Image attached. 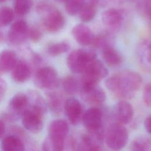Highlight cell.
<instances>
[{
  "instance_id": "1",
  "label": "cell",
  "mask_w": 151,
  "mask_h": 151,
  "mask_svg": "<svg viewBox=\"0 0 151 151\" xmlns=\"http://www.w3.org/2000/svg\"><path fill=\"white\" fill-rule=\"evenodd\" d=\"M142 83V78L139 73L126 70L107 78L105 85L116 96L127 99L134 96V93L140 87Z\"/></svg>"
},
{
  "instance_id": "2",
  "label": "cell",
  "mask_w": 151,
  "mask_h": 151,
  "mask_svg": "<svg viewBox=\"0 0 151 151\" xmlns=\"http://www.w3.org/2000/svg\"><path fill=\"white\" fill-rule=\"evenodd\" d=\"M66 121L57 119L51 122L47 137L42 143L43 151H63L64 140L68 132Z\"/></svg>"
},
{
  "instance_id": "3",
  "label": "cell",
  "mask_w": 151,
  "mask_h": 151,
  "mask_svg": "<svg viewBox=\"0 0 151 151\" xmlns=\"http://www.w3.org/2000/svg\"><path fill=\"white\" fill-rule=\"evenodd\" d=\"M107 75L108 70L106 66L100 60L96 58L88 64L82 73L80 80L81 88L97 85Z\"/></svg>"
},
{
  "instance_id": "4",
  "label": "cell",
  "mask_w": 151,
  "mask_h": 151,
  "mask_svg": "<svg viewBox=\"0 0 151 151\" xmlns=\"http://www.w3.org/2000/svg\"><path fill=\"white\" fill-rule=\"evenodd\" d=\"M96 59V54L91 50L77 49L72 51L67 58V65L75 74H82L88 64Z\"/></svg>"
},
{
  "instance_id": "5",
  "label": "cell",
  "mask_w": 151,
  "mask_h": 151,
  "mask_svg": "<svg viewBox=\"0 0 151 151\" xmlns=\"http://www.w3.org/2000/svg\"><path fill=\"white\" fill-rule=\"evenodd\" d=\"M128 132L123 124L116 123L110 124L106 133V142L111 150L117 151L123 148L128 141Z\"/></svg>"
},
{
  "instance_id": "6",
  "label": "cell",
  "mask_w": 151,
  "mask_h": 151,
  "mask_svg": "<svg viewBox=\"0 0 151 151\" xmlns=\"http://www.w3.org/2000/svg\"><path fill=\"white\" fill-rule=\"evenodd\" d=\"M45 112L46 110L31 106L22 115L23 126L31 132H40L43 128V117Z\"/></svg>"
},
{
  "instance_id": "7",
  "label": "cell",
  "mask_w": 151,
  "mask_h": 151,
  "mask_svg": "<svg viewBox=\"0 0 151 151\" xmlns=\"http://www.w3.org/2000/svg\"><path fill=\"white\" fill-rule=\"evenodd\" d=\"M34 83L38 87L53 90L59 85V78L56 70L50 67L39 69L34 77Z\"/></svg>"
},
{
  "instance_id": "8",
  "label": "cell",
  "mask_w": 151,
  "mask_h": 151,
  "mask_svg": "<svg viewBox=\"0 0 151 151\" xmlns=\"http://www.w3.org/2000/svg\"><path fill=\"white\" fill-rule=\"evenodd\" d=\"M65 19L58 9L50 8L46 16L43 18L42 25L44 28L50 32H56L63 28Z\"/></svg>"
},
{
  "instance_id": "9",
  "label": "cell",
  "mask_w": 151,
  "mask_h": 151,
  "mask_svg": "<svg viewBox=\"0 0 151 151\" xmlns=\"http://www.w3.org/2000/svg\"><path fill=\"white\" fill-rule=\"evenodd\" d=\"M82 119L84 126L88 131L99 134L102 123V114L99 109L90 108L84 113Z\"/></svg>"
},
{
  "instance_id": "10",
  "label": "cell",
  "mask_w": 151,
  "mask_h": 151,
  "mask_svg": "<svg viewBox=\"0 0 151 151\" xmlns=\"http://www.w3.org/2000/svg\"><path fill=\"white\" fill-rule=\"evenodd\" d=\"M28 35V30L27 22L24 20H19L11 26L8 32V39L11 44L19 45L25 41Z\"/></svg>"
},
{
  "instance_id": "11",
  "label": "cell",
  "mask_w": 151,
  "mask_h": 151,
  "mask_svg": "<svg viewBox=\"0 0 151 151\" xmlns=\"http://www.w3.org/2000/svg\"><path fill=\"white\" fill-rule=\"evenodd\" d=\"M64 108L70 122L73 125L78 124L83 117L81 103L76 98L71 97L65 100Z\"/></svg>"
},
{
  "instance_id": "12",
  "label": "cell",
  "mask_w": 151,
  "mask_h": 151,
  "mask_svg": "<svg viewBox=\"0 0 151 151\" xmlns=\"http://www.w3.org/2000/svg\"><path fill=\"white\" fill-rule=\"evenodd\" d=\"M80 91L83 100L89 104H101L106 100L105 92L98 84L81 88Z\"/></svg>"
},
{
  "instance_id": "13",
  "label": "cell",
  "mask_w": 151,
  "mask_h": 151,
  "mask_svg": "<svg viewBox=\"0 0 151 151\" xmlns=\"http://www.w3.org/2000/svg\"><path fill=\"white\" fill-rule=\"evenodd\" d=\"M133 116V109L130 103L126 101H119L115 106L113 111V117L119 124L129 123Z\"/></svg>"
},
{
  "instance_id": "14",
  "label": "cell",
  "mask_w": 151,
  "mask_h": 151,
  "mask_svg": "<svg viewBox=\"0 0 151 151\" xmlns=\"http://www.w3.org/2000/svg\"><path fill=\"white\" fill-rule=\"evenodd\" d=\"M72 34L77 42L83 46L91 45L94 37L91 29L84 24L76 25L72 29Z\"/></svg>"
},
{
  "instance_id": "15",
  "label": "cell",
  "mask_w": 151,
  "mask_h": 151,
  "mask_svg": "<svg viewBox=\"0 0 151 151\" xmlns=\"http://www.w3.org/2000/svg\"><path fill=\"white\" fill-rule=\"evenodd\" d=\"M101 20L104 25L114 28L119 27L122 22L123 15L119 10L111 8L103 11Z\"/></svg>"
},
{
  "instance_id": "16",
  "label": "cell",
  "mask_w": 151,
  "mask_h": 151,
  "mask_svg": "<svg viewBox=\"0 0 151 151\" xmlns=\"http://www.w3.org/2000/svg\"><path fill=\"white\" fill-rule=\"evenodd\" d=\"M31 73V68L28 64L19 60L12 70V78L17 83H24L29 79Z\"/></svg>"
},
{
  "instance_id": "17",
  "label": "cell",
  "mask_w": 151,
  "mask_h": 151,
  "mask_svg": "<svg viewBox=\"0 0 151 151\" xmlns=\"http://www.w3.org/2000/svg\"><path fill=\"white\" fill-rule=\"evenodd\" d=\"M10 109L15 113L21 116L28 109L29 99L26 94L18 93L14 95L9 101Z\"/></svg>"
},
{
  "instance_id": "18",
  "label": "cell",
  "mask_w": 151,
  "mask_h": 151,
  "mask_svg": "<svg viewBox=\"0 0 151 151\" xmlns=\"http://www.w3.org/2000/svg\"><path fill=\"white\" fill-rule=\"evenodd\" d=\"M15 53L9 50H4L0 52V72L12 71L17 63Z\"/></svg>"
},
{
  "instance_id": "19",
  "label": "cell",
  "mask_w": 151,
  "mask_h": 151,
  "mask_svg": "<svg viewBox=\"0 0 151 151\" xmlns=\"http://www.w3.org/2000/svg\"><path fill=\"white\" fill-rule=\"evenodd\" d=\"M102 56L106 63L111 67L120 65L122 61L120 53L110 44L102 47Z\"/></svg>"
},
{
  "instance_id": "20",
  "label": "cell",
  "mask_w": 151,
  "mask_h": 151,
  "mask_svg": "<svg viewBox=\"0 0 151 151\" xmlns=\"http://www.w3.org/2000/svg\"><path fill=\"white\" fill-rule=\"evenodd\" d=\"M78 151H102L101 146L94 136L83 134L78 143Z\"/></svg>"
},
{
  "instance_id": "21",
  "label": "cell",
  "mask_w": 151,
  "mask_h": 151,
  "mask_svg": "<svg viewBox=\"0 0 151 151\" xmlns=\"http://www.w3.org/2000/svg\"><path fill=\"white\" fill-rule=\"evenodd\" d=\"M2 151H24L25 146L22 140L14 135L6 136L1 142Z\"/></svg>"
},
{
  "instance_id": "22",
  "label": "cell",
  "mask_w": 151,
  "mask_h": 151,
  "mask_svg": "<svg viewBox=\"0 0 151 151\" xmlns=\"http://www.w3.org/2000/svg\"><path fill=\"white\" fill-rule=\"evenodd\" d=\"M96 11V2L95 0L85 2L78 14L79 17L84 22H90L94 18Z\"/></svg>"
},
{
  "instance_id": "23",
  "label": "cell",
  "mask_w": 151,
  "mask_h": 151,
  "mask_svg": "<svg viewBox=\"0 0 151 151\" xmlns=\"http://www.w3.org/2000/svg\"><path fill=\"white\" fill-rule=\"evenodd\" d=\"M47 104L54 113H59L64 107V103L62 96L55 91L47 94Z\"/></svg>"
},
{
  "instance_id": "24",
  "label": "cell",
  "mask_w": 151,
  "mask_h": 151,
  "mask_svg": "<svg viewBox=\"0 0 151 151\" xmlns=\"http://www.w3.org/2000/svg\"><path fill=\"white\" fill-rule=\"evenodd\" d=\"M62 86L64 92L68 95H73L80 91V81L76 77L68 76L64 78Z\"/></svg>"
},
{
  "instance_id": "25",
  "label": "cell",
  "mask_w": 151,
  "mask_h": 151,
  "mask_svg": "<svg viewBox=\"0 0 151 151\" xmlns=\"http://www.w3.org/2000/svg\"><path fill=\"white\" fill-rule=\"evenodd\" d=\"M130 151H151V139L147 137H138L132 143Z\"/></svg>"
},
{
  "instance_id": "26",
  "label": "cell",
  "mask_w": 151,
  "mask_h": 151,
  "mask_svg": "<svg viewBox=\"0 0 151 151\" xmlns=\"http://www.w3.org/2000/svg\"><path fill=\"white\" fill-rule=\"evenodd\" d=\"M70 48L71 47L68 42L61 41L49 45L47 48V52L50 55L55 57L68 52Z\"/></svg>"
},
{
  "instance_id": "27",
  "label": "cell",
  "mask_w": 151,
  "mask_h": 151,
  "mask_svg": "<svg viewBox=\"0 0 151 151\" xmlns=\"http://www.w3.org/2000/svg\"><path fill=\"white\" fill-rule=\"evenodd\" d=\"M32 0H14V8L15 12L19 15L27 14L32 6Z\"/></svg>"
},
{
  "instance_id": "28",
  "label": "cell",
  "mask_w": 151,
  "mask_h": 151,
  "mask_svg": "<svg viewBox=\"0 0 151 151\" xmlns=\"http://www.w3.org/2000/svg\"><path fill=\"white\" fill-rule=\"evenodd\" d=\"M84 2V0H67L65 2V9L69 15H76L79 14Z\"/></svg>"
},
{
  "instance_id": "29",
  "label": "cell",
  "mask_w": 151,
  "mask_h": 151,
  "mask_svg": "<svg viewBox=\"0 0 151 151\" xmlns=\"http://www.w3.org/2000/svg\"><path fill=\"white\" fill-rule=\"evenodd\" d=\"M14 17L13 10L8 6L0 8V27L8 25L13 20Z\"/></svg>"
},
{
  "instance_id": "30",
  "label": "cell",
  "mask_w": 151,
  "mask_h": 151,
  "mask_svg": "<svg viewBox=\"0 0 151 151\" xmlns=\"http://www.w3.org/2000/svg\"><path fill=\"white\" fill-rule=\"evenodd\" d=\"M28 35L29 36V38L32 41L34 42L40 41L42 37L41 31L35 27L31 28L30 31H28Z\"/></svg>"
},
{
  "instance_id": "31",
  "label": "cell",
  "mask_w": 151,
  "mask_h": 151,
  "mask_svg": "<svg viewBox=\"0 0 151 151\" xmlns=\"http://www.w3.org/2000/svg\"><path fill=\"white\" fill-rule=\"evenodd\" d=\"M143 50H144L143 51V60H145L144 62L151 65V42L144 44Z\"/></svg>"
},
{
  "instance_id": "32",
  "label": "cell",
  "mask_w": 151,
  "mask_h": 151,
  "mask_svg": "<svg viewBox=\"0 0 151 151\" xmlns=\"http://www.w3.org/2000/svg\"><path fill=\"white\" fill-rule=\"evenodd\" d=\"M143 100L147 106L151 107V83L147 84L144 88Z\"/></svg>"
},
{
  "instance_id": "33",
  "label": "cell",
  "mask_w": 151,
  "mask_h": 151,
  "mask_svg": "<svg viewBox=\"0 0 151 151\" xmlns=\"http://www.w3.org/2000/svg\"><path fill=\"white\" fill-rule=\"evenodd\" d=\"M6 91V84L5 81L0 78V102L3 100Z\"/></svg>"
},
{
  "instance_id": "34",
  "label": "cell",
  "mask_w": 151,
  "mask_h": 151,
  "mask_svg": "<svg viewBox=\"0 0 151 151\" xmlns=\"http://www.w3.org/2000/svg\"><path fill=\"white\" fill-rule=\"evenodd\" d=\"M144 125L146 130L151 134V115L149 116L145 120Z\"/></svg>"
},
{
  "instance_id": "35",
  "label": "cell",
  "mask_w": 151,
  "mask_h": 151,
  "mask_svg": "<svg viewBox=\"0 0 151 151\" xmlns=\"http://www.w3.org/2000/svg\"><path fill=\"white\" fill-rule=\"evenodd\" d=\"M5 124L4 122L0 120V138L2 136L5 132Z\"/></svg>"
},
{
  "instance_id": "36",
  "label": "cell",
  "mask_w": 151,
  "mask_h": 151,
  "mask_svg": "<svg viewBox=\"0 0 151 151\" xmlns=\"http://www.w3.org/2000/svg\"><path fill=\"white\" fill-rule=\"evenodd\" d=\"M146 8H147V13L149 15V17H150V21H151V0L148 1L147 3Z\"/></svg>"
},
{
  "instance_id": "37",
  "label": "cell",
  "mask_w": 151,
  "mask_h": 151,
  "mask_svg": "<svg viewBox=\"0 0 151 151\" xmlns=\"http://www.w3.org/2000/svg\"><path fill=\"white\" fill-rule=\"evenodd\" d=\"M2 34L0 32V39L2 38Z\"/></svg>"
},
{
  "instance_id": "38",
  "label": "cell",
  "mask_w": 151,
  "mask_h": 151,
  "mask_svg": "<svg viewBox=\"0 0 151 151\" xmlns=\"http://www.w3.org/2000/svg\"><path fill=\"white\" fill-rule=\"evenodd\" d=\"M58 1H64V2H65L67 0H58Z\"/></svg>"
},
{
  "instance_id": "39",
  "label": "cell",
  "mask_w": 151,
  "mask_h": 151,
  "mask_svg": "<svg viewBox=\"0 0 151 151\" xmlns=\"http://www.w3.org/2000/svg\"><path fill=\"white\" fill-rule=\"evenodd\" d=\"M5 0H0V3L1 2H4V1H5Z\"/></svg>"
}]
</instances>
